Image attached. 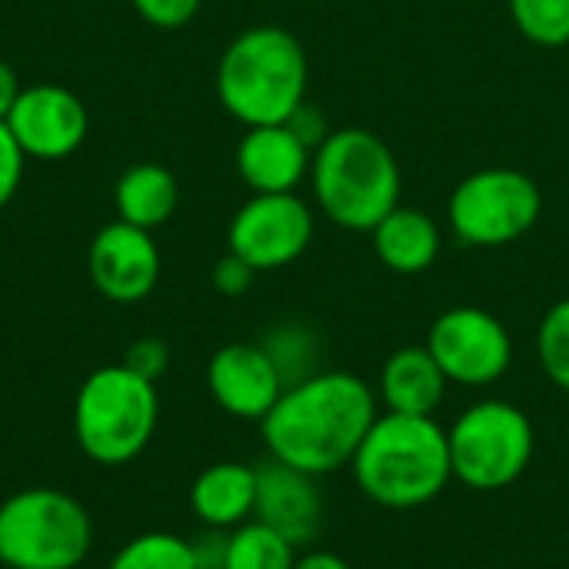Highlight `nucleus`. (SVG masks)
<instances>
[{
    "instance_id": "obj_1",
    "label": "nucleus",
    "mask_w": 569,
    "mask_h": 569,
    "mask_svg": "<svg viewBox=\"0 0 569 569\" xmlns=\"http://www.w3.org/2000/svg\"><path fill=\"white\" fill-rule=\"evenodd\" d=\"M377 417V393L363 377L320 370L283 387L273 410L260 420V433L270 460L327 477L353 463Z\"/></svg>"
},
{
    "instance_id": "obj_2",
    "label": "nucleus",
    "mask_w": 569,
    "mask_h": 569,
    "mask_svg": "<svg viewBox=\"0 0 569 569\" xmlns=\"http://www.w3.org/2000/svg\"><path fill=\"white\" fill-rule=\"evenodd\" d=\"M350 470L370 503L387 510H420L453 480L447 430L437 417L380 413Z\"/></svg>"
},
{
    "instance_id": "obj_3",
    "label": "nucleus",
    "mask_w": 569,
    "mask_h": 569,
    "mask_svg": "<svg viewBox=\"0 0 569 569\" xmlns=\"http://www.w3.org/2000/svg\"><path fill=\"white\" fill-rule=\"evenodd\" d=\"M307 80L303 43L277 23L247 27L227 43L217 63V97L243 127L287 123L307 100Z\"/></svg>"
},
{
    "instance_id": "obj_4",
    "label": "nucleus",
    "mask_w": 569,
    "mask_h": 569,
    "mask_svg": "<svg viewBox=\"0 0 569 569\" xmlns=\"http://www.w3.org/2000/svg\"><path fill=\"white\" fill-rule=\"evenodd\" d=\"M310 187L330 223L370 233L393 207H400L403 173L397 153L380 133L340 127L313 150Z\"/></svg>"
},
{
    "instance_id": "obj_5",
    "label": "nucleus",
    "mask_w": 569,
    "mask_h": 569,
    "mask_svg": "<svg viewBox=\"0 0 569 569\" xmlns=\"http://www.w3.org/2000/svg\"><path fill=\"white\" fill-rule=\"evenodd\" d=\"M157 383L113 363L93 370L73 400V433L80 450L100 467L137 460L157 430Z\"/></svg>"
},
{
    "instance_id": "obj_6",
    "label": "nucleus",
    "mask_w": 569,
    "mask_h": 569,
    "mask_svg": "<svg viewBox=\"0 0 569 569\" xmlns=\"http://www.w3.org/2000/svg\"><path fill=\"white\" fill-rule=\"evenodd\" d=\"M93 547L83 503L63 490L30 487L0 503V563L10 569H77Z\"/></svg>"
},
{
    "instance_id": "obj_7",
    "label": "nucleus",
    "mask_w": 569,
    "mask_h": 569,
    "mask_svg": "<svg viewBox=\"0 0 569 569\" xmlns=\"http://www.w3.org/2000/svg\"><path fill=\"white\" fill-rule=\"evenodd\" d=\"M453 480L470 490L493 493L517 483L537 447L530 417L510 400H480L467 407L447 430Z\"/></svg>"
},
{
    "instance_id": "obj_8",
    "label": "nucleus",
    "mask_w": 569,
    "mask_h": 569,
    "mask_svg": "<svg viewBox=\"0 0 569 569\" xmlns=\"http://www.w3.org/2000/svg\"><path fill=\"white\" fill-rule=\"evenodd\" d=\"M543 213L540 183L513 167H487L463 177L447 200L450 233L463 247L497 250L523 240Z\"/></svg>"
},
{
    "instance_id": "obj_9",
    "label": "nucleus",
    "mask_w": 569,
    "mask_h": 569,
    "mask_svg": "<svg viewBox=\"0 0 569 569\" xmlns=\"http://www.w3.org/2000/svg\"><path fill=\"white\" fill-rule=\"evenodd\" d=\"M427 350L457 387H490L513 363V340L500 317L483 307H450L427 333Z\"/></svg>"
},
{
    "instance_id": "obj_10",
    "label": "nucleus",
    "mask_w": 569,
    "mask_h": 569,
    "mask_svg": "<svg viewBox=\"0 0 569 569\" xmlns=\"http://www.w3.org/2000/svg\"><path fill=\"white\" fill-rule=\"evenodd\" d=\"M313 210L297 193H253L230 220L227 247L257 273L283 270L307 253Z\"/></svg>"
},
{
    "instance_id": "obj_11",
    "label": "nucleus",
    "mask_w": 569,
    "mask_h": 569,
    "mask_svg": "<svg viewBox=\"0 0 569 569\" xmlns=\"http://www.w3.org/2000/svg\"><path fill=\"white\" fill-rule=\"evenodd\" d=\"M3 123L10 127L20 150L33 160L70 157L73 150H80L90 130L83 100L60 83L23 87Z\"/></svg>"
},
{
    "instance_id": "obj_12",
    "label": "nucleus",
    "mask_w": 569,
    "mask_h": 569,
    "mask_svg": "<svg viewBox=\"0 0 569 569\" xmlns=\"http://www.w3.org/2000/svg\"><path fill=\"white\" fill-rule=\"evenodd\" d=\"M87 270L97 287L113 303H140L153 293L160 280V250L150 230L113 220L97 230L87 253Z\"/></svg>"
},
{
    "instance_id": "obj_13",
    "label": "nucleus",
    "mask_w": 569,
    "mask_h": 569,
    "mask_svg": "<svg viewBox=\"0 0 569 569\" xmlns=\"http://www.w3.org/2000/svg\"><path fill=\"white\" fill-rule=\"evenodd\" d=\"M217 407L237 420H263L283 393V380L260 343H227L207 363Z\"/></svg>"
},
{
    "instance_id": "obj_14",
    "label": "nucleus",
    "mask_w": 569,
    "mask_h": 569,
    "mask_svg": "<svg viewBox=\"0 0 569 569\" xmlns=\"http://www.w3.org/2000/svg\"><path fill=\"white\" fill-rule=\"evenodd\" d=\"M320 477L300 473L280 460L257 467V507L253 520L267 523L293 547H307L317 540L323 523V497L317 487Z\"/></svg>"
},
{
    "instance_id": "obj_15",
    "label": "nucleus",
    "mask_w": 569,
    "mask_h": 569,
    "mask_svg": "<svg viewBox=\"0 0 569 569\" xmlns=\"http://www.w3.org/2000/svg\"><path fill=\"white\" fill-rule=\"evenodd\" d=\"M313 150L287 127H247L237 143V173L253 193H297L310 177Z\"/></svg>"
},
{
    "instance_id": "obj_16",
    "label": "nucleus",
    "mask_w": 569,
    "mask_h": 569,
    "mask_svg": "<svg viewBox=\"0 0 569 569\" xmlns=\"http://www.w3.org/2000/svg\"><path fill=\"white\" fill-rule=\"evenodd\" d=\"M447 373L423 347H400L383 360L377 400H383L387 413L407 417H433L447 400Z\"/></svg>"
},
{
    "instance_id": "obj_17",
    "label": "nucleus",
    "mask_w": 569,
    "mask_h": 569,
    "mask_svg": "<svg viewBox=\"0 0 569 569\" xmlns=\"http://www.w3.org/2000/svg\"><path fill=\"white\" fill-rule=\"evenodd\" d=\"M370 243H373L377 260L390 273L417 277L437 263L443 250V230L427 210L400 203L370 230Z\"/></svg>"
},
{
    "instance_id": "obj_18",
    "label": "nucleus",
    "mask_w": 569,
    "mask_h": 569,
    "mask_svg": "<svg viewBox=\"0 0 569 569\" xmlns=\"http://www.w3.org/2000/svg\"><path fill=\"white\" fill-rule=\"evenodd\" d=\"M257 507V467L213 463L190 487V510L210 530H237L253 517Z\"/></svg>"
},
{
    "instance_id": "obj_19",
    "label": "nucleus",
    "mask_w": 569,
    "mask_h": 569,
    "mask_svg": "<svg viewBox=\"0 0 569 569\" xmlns=\"http://www.w3.org/2000/svg\"><path fill=\"white\" fill-rule=\"evenodd\" d=\"M177 203H180V183L160 163H137L123 170L113 190L117 220L133 223L140 230L163 227L177 213Z\"/></svg>"
},
{
    "instance_id": "obj_20",
    "label": "nucleus",
    "mask_w": 569,
    "mask_h": 569,
    "mask_svg": "<svg viewBox=\"0 0 569 569\" xmlns=\"http://www.w3.org/2000/svg\"><path fill=\"white\" fill-rule=\"evenodd\" d=\"M260 347L273 360L283 387H293V383L320 373V350L323 347H320V337L307 323H297V320L277 323V327H270V333L263 337Z\"/></svg>"
},
{
    "instance_id": "obj_21",
    "label": "nucleus",
    "mask_w": 569,
    "mask_h": 569,
    "mask_svg": "<svg viewBox=\"0 0 569 569\" xmlns=\"http://www.w3.org/2000/svg\"><path fill=\"white\" fill-rule=\"evenodd\" d=\"M297 547L260 520H247L230 530L227 569H293Z\"/></svg>"
},
{
    "instance_id": "obj_22",
    "label": "nucleus",
    "mask_w": 569,
    "mask_h": 569,
    "mask_svg": "<svg viewBox=\"0 0 569 569\" xmlns=\"http://www.w3.org/2000/svg\"><path fill=\"white\" fill-rule=\"evenodd\" d=\"M107 569H197V563H193L190 540L153 530V533H140L127 540L113 553Z\"/></svg>"
},
{
    "instance_id": "obj_23",
    "label": "nucleus",
    "mask_w": 569,
    "mask_h": 569,
    "mask_svg": "<svg viewBox=\"0 0 569 569\" xmlns=\"http://www.w3.org/2000/svg\"><path fill=\"white\" fill-rule=\"evenodd\" d=\"M510 17L537 47L569 43V0H510Z\"/></svg>"
},
{
    "instance_id": "obj_24",
    "label": "nucleus",
    "mask_w": 569,
    "mask_h": 569,
    "mask_svg": "<svg viewBox=\"0 0 569 569\" xmlns=\"http://www.w3.org/2000/svg\"><path fill=\"white\" fill-rule=\"evenodd\" d=\"M537 360L550 383L569 393V297L543 313L537 327Z\"/></svg>"
},
{
    "instance_id": "obj_25",
    "label": "nucleus",
    "mask_w": 569,
    "mask_h": 569,
    "mask_svg": "<svg viewBox=\"0 0 569 569\" xmlns=\"http://www.w3.org/2000/svg\"><path fill=\"white\" fill-rule=\"evenodd\" d=\"M203 0H133V10L157 30H180L187 27Z\"/></svg>"
},
{
    "instance_id": "obj_26",
    "label": "nucleus",
    "mask_w": 569,
    "mask_h": 569,
    "mask_svg": "<svg viewBox=\"0 0 569 569\" xmlns=\"http://www.w3.org/2000/svg\"><path fill=\"white\" fill-rule=\"evenodd\" d=\"M123 367H130L137 377H143V380L157 383V380L167 373V367H170V350H167V343H163V340H157V337H143V340L130 343V350L123 353Z\"/></svg>"
},
{
    "instance_id": "obj_27",
    "label": "nucleus",
    "mask_w": 569,
    "mask_h": 569,
    "mask_svg": "<svg viewBox=\"0 0 569 569\" xmlns=\"http://www.w3.org/2000/svg\"><path fill=\"white\" fill-rule=\"evenodd\" d=\"M23 160L27 153L20 150V143L13 140L10 127L0 120V210L17 197L20 180H23Z\"/></svg>"
},
{
    "instance_id": "obj_28",
    "label": "nucleus",
    "mask_w": 569,
    "mask_h": 569,
    "mask_svg": "<svg viewBox=\"0 0 569 569\" xmlns=\"http://www.w3.org/2000/svg\"><path fill=\"white\" fill-rule=\"evenodd\" d=\"M253 277H257V270L247 260H240L237 253H230V250L213 267V287L223 297H243L253 287Z\"/></svg>"
},
{
    "instance_id": "obj_29",
    "label": "nucleus",
    "mask_w": 569,
    "mask_h": 569,
    "mask_svg": "<svg viewBox=\"0 0 569 569\" xmlns=\"http://www.w3.org/2000/svg\"><path fill=\"white\" fill-rule=\"evenodd\" d=\"M287 127L310 147V150H317L330 133H333V127H330V120H327V113L320 110V107H313L310 100H303L293 113H290V120H287Z\"/></svg>"
},
{
    "instance_id": "obj_30",
    "label": "nucleus",
    "mask_w": 569,
    "mask_h": 569,
    "mask_svg": "<svg viewBox=\"0 0 569 569\" xmlns=\"http://www.w3.org/2000/svg\"><path fill=\"white\" fill-rule=\"evenodd\" d=\"M227 543H230V533H227V530H210V527H203V530L190 540V550H193V563H197V569H227Z\"/></svg>"
},
{
    "instance_id": "obj_31",
    "label": "nucleus",
    "mask_w": 569,
    "mask_h": 569,
    "mask_svg": "<svg viewBox=\"0 0 569 569\" xmlns=\"http://www.w3.org/2000/svg\"><path fill=\"white\" fill-rule=\"evenodd\" d=\"M20 90H23V87H20V80H17V73H13V67L0 60V120H7V113L13 110Z\"/></svg>"
},
{
    "instance_id": "obj_32",
    "label": "nucleus",
    "mask_w": 569,
    "mask_h": 569,
    "mask_svg": "<svg viewBox=\"0 0 569 569\" xmlns=\"http://www.w3.org/2000/svg\"><path fill=\"white\" fill-rule=\"evenodd\" d=\"M293 569H353L343 557L330 553V550H307L303 557H297Z\"/></svg>"
}]
</instances>
